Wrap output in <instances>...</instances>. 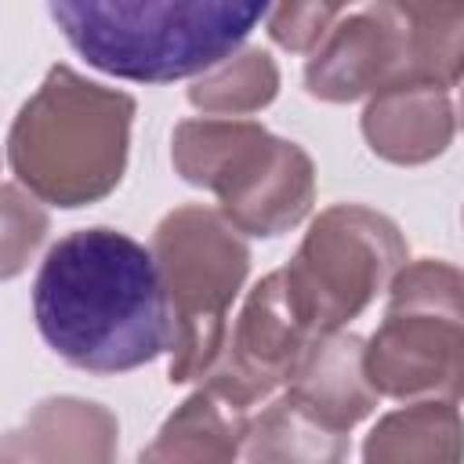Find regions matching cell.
Here are the masks:
<instances>
[{"label":"cell","mask_w":464,"mask_h":464,"mask_svg":"<svg viewBox=\"0 0 464 464\" xmlns=\"http://www.w3.org/2000/svg\"><path fill=\"white\" fill-rule=\"evenodd\" d=\"M33 315L58 359L98 377L170 352L156 257L109 225L76 228L47 250L33 283Z\"/></svg>","instance_id":"1"},{"label":"cell","mask_w":464,"mask_h":464,"mask_svg":"<svg viewBox=\"0 0 464 464\" xmlns=\"http://www.w3.org/2000/svg\"><path fill=\"white\" fill-rule=\"evenodd\" d=\"M362 464H460V420L453 399H420L377 420Z\"/></svg>","instance_id":"12"},{"label":"cell","mask_w":464,"mask_h":464,"mask_svg":"<svg viewBox=\"0 0 464 464\" xmlns=\"http://www.w3.org/2000/svg\"><path fill=\"white\" fill-rule=\"evenodd\" d=\"M149 250L170 315V381H203L225 348L228 308L246 279L250 250L239 232L207 207L170 210Z\"/></svg>","instance_id":"5"},{"label":"cell","mask_w":464,"mask_h":464,"mask_svg":"<svg viewBox=\"0 0 464 464\" xmlns=\"http://www.w3.org/2000/svg\"><path fill=\"white\" fill-rule=\"evenodd\" d=\"M362 134L370 149L392 163H424L453 138V98L435 80H395L381 87L366 112Z\"/></svg>","instance_id":"9"},{"label":"cell","mask_w":464,"mask_h":464,"mask_svg":"<svg viewBox=\"0 0 464 464\" xmlns=\"http://www.w3.org/2000/svg\"><path fill=\"white\" fill-rule=\"evenodd\" d=\"M460 348V272L446 261H417L392 279L388 315L362 344V373L377 395L457 402Z\"/></svg>","instance_id":"7"},{"label":"cell","mask_w":464,"mask_h":464,"mask_svg":"<svg viewBox=\"0 0 464 464\" xmlns=\"http://www.w3.org/2000/svg\"><path fill=\"white\" fill-rule=\"evenodd\" d=\"M22 435L33 464H112L116 460V420L98 402L47 399L36 406Z\"/></svg>","instance_id":"11"},{"label":"cell","mask_w":464,"mask_h":464,"mask_svg":"<svg viewBox=\"0 0 464 464\" xmlns=\"http://www.w3.org/2000/svg\"><path fill=\"white\" fill-rule=\"evenodd\" d=\"M174 167L185 181L214 188L236 232L279 236L315 196V170L301 145L272 138L250 120H185L174 130Z\"/></svg>","instance_id":"4"},{"label":"cell","mask_w":464,"mask_h":464,"mask_svg":"<svg viewBox=\"0 0 464 464\" xmlns=\"http://www.w3.org/2000/svg\"><path fill=\"white\" fill-rule=\"evenodd\" d=\"M341 4H319V0H308V4H276L268 7L265 22H268V36L283 47V51H315L319 40L326 36V29L341 18Z\"/></svg>","instance_id":"16"},{"label":"cell","mask_w":464,"mask_h":464,"mask_svg":"<svg viewBox=\"0 0 464 464\" xmlns=\"http://www.w3.org/2000/svg\"><path fill=\"white\" fill-rule=\"evenodd\" d=\"M410 76L417 69L406 4L344 7L304 65V87L323 102H355Z\"/></svg>","instance_id":"8"},{"label":"cell","mask_w":464,"mask_h":464,"mask_svg":"<svg viewBox=\"0 0 464 464\" xmlns=\"http://www.w3.org/2000/svg\"><path fill=\"white\" fill-rule=\"evenodd\" d=\"M134 98L51 65L7 134L14 178L44 203L87 207L109 196L127 167Z\"/></svg>","instance_id":"3"},{"label":"cell","mask_w":464,"mask_h":464,"mask_svg":"<svg viewBox=\"0 0 464 464\" xmlns=\"http://www.w3.org/2000/svg\"><path fill=\"white\" fill-rule=\"evenodd\" d=\"M246 439V410L232 406L210 388L188 395L160 428L138 464H236Z\"/></svg>","instance_id":"10"},{"label":"cell","mask_w":464,"mask_h":464,"mask_svg":"<svg viewBox=\"0 0 464 464\" xmlns=\"http://www.w3.org/2000/svg\"><path fill=\"white\" fill-rule=\"evenodd\" d=\"M406 265V243L384 214L355 203L323 210L297 257L279 268L286 301L304 330L323 341L355 319Z\"/></svg>","instance_id":"6"},{"label":"cell","mask_w":464,"mask_h":464,"mask_svg":"<svg viewBox=\"0 0 464 464\" xmlns=\"http://www.w3.org/2000/svg\"><path fill=\"white\" fill-rule=\"evenodd\" d=\"M279 91V69L268 51L246 47L203 72L188 87V102L203 112H218L221 120H232L239 112L265 109Z\"/></svg>","instance_id":"14"},{"label":"cell","mask_w":464,"mask_h":464,"mask_svg":"<svg viewBox=\"0 0 464 464\" xmlns=\"http://www.w3.org/2000/svg\"><path fill=\"white\" fill-rule=\"evenodd\" d=\"M44 232L47 214L40 203L14 185H0V279H11L25 268Z\"/></svg>","instance_id":"15"},{"label":"cell","mask_w":464,"mask_h":464,"mask_svg":"<svg viewBox=\"0 0 464 464\" xmlns=\"http://www.w3.org/2000/svg\"><path fill=\"white\" fill-rule=\"evenodd\" d=\"M344 453L348 431L330 428L290 392L276 399L254 424H246L250 464H341Z\"/></svg>","instance_id":"13"},{"label":"cell","mask_w":464,"mask_h":464,"mask_svg":"<svg viewBox=\"0 0 464 464\" xmlns=\"http://www.w3.org/2000/svg\"><path fill=\"white\" fill-rule=\"evenodd\" d=\"M0 464H33V460H29V453H25V450H18L14 457H0Z\"/></svg>","instance_id":"17"},{"label":"cell","mask_w":464,"mask_h":464,"mask_svg":"<svg viewBox=\"0 0 464 464\" xmlns=\"http://www.w3.org/2000/svg\"><path fill=\"white\" fill-rule=\"evenodd\" d=\"M47 11L87 65L134 83L210 72L268 14L239 0H54Z\"/></svg>","instance_id":"2"}]
</instances>
